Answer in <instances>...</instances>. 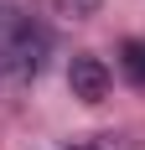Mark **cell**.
I'll use <instances>...</instances> for the list:
<instances>
[{
	"instance_id": "6da1fadb",
	"label": "cell",
	"mask_w": 145,
	"mask_h": 150,
	"mask_svg": "<svg viewBox=\"0 0 145 150\" xmlns=\"http://www.w3.org/2000/svg\"><path fill=\"white\" fill-rule=\"evenodd\" d=\"M42 57H47V26L26 5H0V83L36 78Z\"/></svg>"
},
{
	"instance_id": "7a4b0ae2",
	"label": "cell",
	"mask_w": 145,
	"mask_h": 150,
	"mask_svg": "<svg viewBox=\"0 0 145 150\" xmlns=\"http://www.w3.org/2000/svg\"><path fill=\"white\" fill-rule=\"evenodd\" d=\"M68 83H72V98H83V104H99L104 93H109V67H104L99 57H72Z\"/></svg>"
},
{
	"instance_id": "3957f363",
	"label": "cell",
	"mask_w": 145,
	"mask_h": 150,
	"mask_svg": "<svg viewBox=\"0 0 145 150\" xmlns=\"http://www.w3.org/2000/svg\"><path fill=\"white\" fill-rule=\"evenodd\" d=\"M62 150H140L130 135H93V140H78V145H62Z\"/></svg>"
},
{
	"instance_id": "277c9868",
	"label": "cell",
	"mask_w": 145,
	"mask_h": 150,
	"mask_svg": "<svg viewBox=\"0 0 145 150\" xmlns=\"http://www.w3.org/2000/svg\"><path fill=\"white\" fill-rule=\"evenodd\" d=\"M124 73H130L135 83H145V47H140V42L124 47Z\"/></svg>"
}]
</instances>
